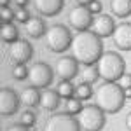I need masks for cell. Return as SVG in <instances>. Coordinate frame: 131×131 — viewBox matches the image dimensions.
I'll return each mask as SVG.
<instances>
[{
	"label": "cell",
	"instance_id": "obj_1",
	"mask_svg": "<svg viewBox=\"0 0 131 131\" xmlns=\"http://www.w3.org/2000/svg\"><path fill=\"white\" fill-rule=\"evenodd\" d=\"M72 56L84 67L96 65L98 60L103 56V42L93 30L77 31L72 40Z\"/></svg>",
	"mask_w": 131,
	"mask_h": 131
},
{
	"label": "cell",
	"instance_id": "obj_2",
	"mask_svg": "<svg viewBox=\"0 0 131 131\" xmlns=\"http://www.w3.org/2000/svg\"><path fill=\"white\" fill-rule=\"evenodd\" d=\"M126 93L119 82H103L94 89V105L105 114H117L124 107Z\"/></svg>",
	"mask_w": 131,
	"mask_h": 131
},
{
	"label": "cell",
	"instance_id": "obj_3",
	"mask_svg": "<svg viewBox=\"0 0 131 131\" xmlns=\"http://www.w3.org/2000/svg\"><path fill=\"white\" fill-rule=\"evenodd\" d=\"M96 68H98L100 77L105 82H119L122 79V75L126 73V61L119 52L107 51L98 60Z\"/></svg>",
	"mask_w": 131,
	"mask_h": 131
},
{
	"label": "cell",
	"instance_id": "obj_4",
	"mask_svg": "<svg viewBox=\"0 0 131 131\" xmlns=\"http://www.w3.org/2000/svg\"><path fill=\"white\" fill-rule=\"evenodd\" d=\"M72 31L67 25H61V23H56L47 28V33H46V46L51 52H65V51L72 47Z\"/></svg>",
	"mask_w": 131,
	"mask_h": 131
},
{
	"label": "cell",
	"instance_id": "obj_5",
	"mask_svg": "<svg viewBox=\"0 0 131 131\" xmlns=\"http://www.w3.org/2000/svg\"><path fill=\"white\" fill-rule=\"evenodd\" d=\"M107 114L101 110L98 105L91 103V105H84V108L81 110L77 121L81 124L82 131H101L105 128L107 122Z\"/></svg>",
	"mask_w": 131,
	"mask_h": 131
},
{
	"label": "cell",
	"instance_id": "obj_6",
	"mask_svg": "<svg viewBox=\"0 0 131 131\" xmlns=\"http://www.w3.org/2000/svg\"><path fill=\"white\" fill-rule=\"evenodd\" d=\"M52 68H51L47 63L44 61H37L33 63L28 70V84L31 88H37V89H47L52 82Z\"/></svg>",
	"mask_w": 131,
	"mask_h": 131
},
{
	"label": "cell",
	"instance_id": "obj_7",
	"mask_svg": "<svg viewBox=\"0 0 131 131\" xmlns=\"http://www.w3.org/2000/svg\"><path fill=\"white\" fill-rule=\"evenodd\" d=\"M44 131H82V129L77 117H73L67 112H61V114H52L46 121Z\"/></svg>",
	"mask_w": 131,
	"mask_h": 131
},
{
	"label": "cell",
	"instance_id": "obj_8",
	"mask_svg": "<svg viewBox=\"0 0 131 131\" xmlns=\"http://www.w3.org/2000/svg\"><path fill=\"white\" fill-rule=\"evenodd\" d=\"M93 14L89 12V9L86 5H75L73 9H70L68 12V25L70 28L77 31H86L93 26Z\"/></svg>",
	"mask_w": 131,
	"mask_h": 131
},
{
	"label": "cell",
	"instance_id": "obj_9",
	"mask_svg": "<svg viewBox=\"0 0 131 131\" xmlns=\"http://www.w3.org/2000/svg\"><path fill=\"white\" fill-rule=\"evenodd\" d=\"M7 56H9L10 61H14V65H18V63L26 65V61H30L31 56H33V47L26 39H18L16 42L9 44Z\"/></svg>",
	"mask_w": 131,
	"mask_h": 131
},
{
	"label": "cell",
	"instance_id": "obj_10",
	"mask_svg": "<svg viewBox=\"0 0 131 131\" xmlns=\"http://www.w3.org/2000/svg\"><path fill=\"white\" fill-rule=\"evenodd\" d=\"M21 98L12 88H2L0 91V114L2 117H10L19 110Z\"/></svg>",
	"mask_w": 131,
	"mask_h": 131
},
{
	"label": "cell",
	"instance_id": "obj_11",
	"mask_svg": "<svg viewBox=\"0 0 131 131\" xmlns=\"http://www.w3.org/2000/svg\"><path fill=\"white\" fill-rule=\"evenodd\" d=\"M79 61L75 60L73 56H63L56 61L54 67V73L56 77H60L61 81H72L79 75Z\"/></svg>",
	"mask_w": 131,
	"mask_h": 131
},
{
	"label": "cell",
	"instance_id": "obj_12",
	"mask_svg": "<svg viewBox=\"0 0 131 131\" xmlns=\"http://www.w3.org/2000/svg\"><path fill=\"white\" fill-rule=\"evenodd\" d=\"M115 21L112 18L110 14H98V16H94V19H93V26H91V30L94 31L100 39H105V37H112L114 35V31H115Z\"/></svg>",
	"mask_w": 131,
	"mask_h": 131
},
{
	"label": "cell",
	"instance_id": "obj_13",
	"mask_svg": "<svg viewBox=\"0 0 131 131\" xmlns=\"http://www.w3.org/2000/svg\"><path fill=\"white\" fill-rule=\"evenodd\" d=\"M112 40H114V46L119 51H131V23L129 21H122L121 25L115 26Z\"/></svg>",
	"mask_w": 131,
	"mask_h": 131
},
{
	"label": "cell",
	"instance_id": "obj_14",
	"mask_svg": "<svg viewBox=\"0 0 131 131\" xmlns=\"http://www.w3.org/2000/svg\"><path fill=\"white\" fill-rule=\"evenodd\" d=\"M33 4H35V9L40 16L52 18V16H58L63 10L65 0H33Z\"/></svg>",
	"mask_w": 131,
	"mask_h": 131
},
{
	"label": "cell",
	"instance_id": "obj_15",
	"mask_svg": "<svg viewBox=\"0 0 131 131\" xmlns=\"http://www.w3.org/2000/svg\"><path fill=\"white\" fill-rule=\"evenodd\" d=\"M61 96L58 94L56 89H44L40 93V107L47 112H54L60 107Z\"/></svg>",
	"mask_w": 131,
	"mask_h": 131
},
{
	"label": "cell",
	"instance_id": "obj_16",
	"mask_svg": "<svg viewBox=\"0 0 131 131\" xmlns=\"http://www.w3.org/2000/svg\"><path fill=\"white\" fill-rule=\"evenodd\" d=\"M25 30L30 35L31 39H40V37H46L47 33V26H46V21L42 18H31L26 25H25Z\"/></svg>",
	"mask_w": 131,
	"mask_h": 131
},
{
	"label": "cell",
	"instance_id": "obj_17",
	"mask_svg": "<svg viewBox=\"0 0 131 131\" xmlns=\"http://www.w3.org/2000/svg\"><path fill=\"white\" fill-rule=\"evenodd\" d=\"M21 103L25 105V107H28V108H33V107H39L40 105V93L37 88H31L28 86L26 89L21 91Z\"/></svg>",
	"mask_w": 131,
	"mask_h": 131
},
{
	"label": "cell",
	"instance_id": "obj_18",
	"mask_svg": "<svg viewBox=\"0 0 131 131\" xmlns=\"http://www.w3.org/2000/svg\"><path fill=\"white\" fill-rule=\"evenodd\" d=\"M110 10L117 18H128L131 14V0H110Z\"/></svg>",
	"mask_w": 131,
	"mask_h": 131
},
{
	"label": "cell",
	"instance_id": "obj_19",
	"mask_svg": "<svg viewBox=\"0 0 131 131\" xmlns=\"http://www.w3.org/2000/svg\"><path fill=\"white\" fill-rule=\"evenodd\" d=\"M0 35H2V40L5 42V44H12V42H16L19 39L18 28H16V25H12V23H2Z\"/></svg>",
	"mask_w": 131,
	"mask_h": 131
},
{
	"label": "cell",
	"instance_id": "obj_20",
	"mask_svg": "<svg viewBox=\"0 0 131 131\" xmlns=\"http://www.w3.org/2000/svg\"><path fill=\"white\" fill-rule=\"evenodd\" d=\"M75 88L77 86H73L72 81H60V84L56 86V91L63 100H68L72 96H75Z\"/></svg>",
	"mask_w": 131,
	"mask_h": 131
},
{
	"label": "cell",
	"instance_id": "obj_21",
	"mask_svg": "<svg viewBox=\"0 0 131 131\" xmlns=\"http://www.w3.org/2000/svg\"><path fill=\"white\" fill-rule=\"evenodd\" d=\"M75 96L77 98H81L82 101L86 100H91L93 96H94V89H93V84H88V82L82 81L77 88H75Z\"/></svg>",
	"mask_w": 131,
	"mask_h": 131
},
{
	"label": "cell",
	"instance_id": "obj_22",
	"mask_svg": "<svg viewBox=\"0 0 131 131\" xmlns=\"http://www.w3.org/2000/svg\"><path fill=\"white\" fill-rule=\"evenodd\" d=\"M65 107H67V114H70V115H79L81 110L84 108V105H82V100L81 98H77V96H72L68 100H65Z\"/></svg>",
	"mask_w": 131,
	"mask_h": 131
},
{
	"label": "cell",
	"instance_id": "obj_23",
	"mask_svg": "<svg viewBox=\"0 0 131 131\" xmlns=\"http://www.w3.org/2000/svg\"><path fill=\"white\" fill-rule=\"evenodd\" d=\"M28 70L30 68L25 63H18V65L12 67V77L16 81H25V79H28Z\"/></svg>",
	"mask_w": 131,
	"mask_h": 131
},
{
	"label": "cell",
	"instance_id": "obj_24",
	"mask_svg": "<svg viewBox=\"0 0 131 131\" xmlns=\"http://www.w3.org/2000/svg\"><path fill=\"white\" fill-rule=\"evenodd\" d=\"M84 82H88V84H93V82H96V79L100 77V73H98V68H96V65H91V67H86V72H84Z\"/></svg>",
	"mask_w": 131,
	"mask_h": 131
},
{
	"label": "cell",
	"instance_id": "obj_25",
	"mask_svg": "<svg viewBox=\"0 0 131 131\" xmlns=\"http://www.w3.org/2000/svg\"><path fill=\"white\" fill-rule=\"evenodd\" d=\"M14 19L23 23V25H26V23L31 19V16H30V12H28L26 7H18V9L14 10Z\"/></svg>",
	"mask_w": 131,
	"mask_h": 131
},
{
	"label": "cell",
	"instance_id": "obj_26",
	"mask_svg": "<svg viewBox=\"0 0 131 131\" xmlns=\"http://www.w3.org/2000/svg\"><path fill=\"white\" fill-rule=\"evenodd\" d=\"M35 122H37V115H35V112L25 110L23 114H21V124H25V126H28V128H33Z\"/></svg>",
	"mask_w": 131,
	"mask_h": 131
},
{
	"label": "cell",
	"instance_id": "obj_27",
	"mask_svg": "<svg viewBox=\"0 0 131 131\" xmlns=\"http://www.w3.org/2000/svg\"><path fill=\"white\" fill-rule=\"evenodd\" d=\"M0 18H2V23H12V19H14V10L10 9L9 5L0 7Z\"/></svg>",
	"mask_w": 131,
	"mask_h": 131
},
{
	"label": "cell",
	"instance_id": "obj_28",
	"mask_svg": "<svg viewBox=\"0 0 131 131\" xmlns=\"http://www.w3.org/2000/svg\"><path fill=\"white\" fill-rule=\"evenodd\" d=\"M88 9H89V12L93 14V16H98V14H101L103 4H101L100 0H94V2H91L89 5H88Z\"/></svg>",
	"mask_w": 131,
	"mask_h": 131
},
{
	"label": "cell",
	"instance_id": "obj_29",
	"mask_svg": "<svg viewBox=\"0 0 131 131\" xmlns=\"http://www.w3.org/2000/svg\"><path fill=\"white\" fill-rule=\"evenodd\" d=\"M119 84H121L122 89H128V88H131V73H124V75H122V79L119 81Z\"/></svg>",
	"mask_w": 131,
	"mask_h": 131
},
{
	"label": "cell",
	"instance_id": "obj_30",
	"mask_svg": "<svg viewBox=\"0 0 131 131\" xmlns=\"http://www.w3.org/2000/svg\"><path fill=\"white\" fill-rule=\"evenodd\" d=\"M5 131H30V128L25 126V124H21V122H18V124H10Z\"/></svg>",
	"mask_w": 131,
	"mask_h": 131
},
{
	"label": "cell",
	"instance_id": "obj_31",
	"mask_svg": "<svg viewBox=\"0 0 131 131\" xmlns=\"http://www.w3.org/2000/svg\"><path fill=\"white\" fill-rule=\"evenodd\" d=\"M14 4H16L18 7H26V5H28V0H14Z\"/></svg>",
	"mask_w": 131,
	"mask_h": 131
},
{
	"label": "cell",
	"instance_id": "obj_32",
	"mask_svg": "<svg viewBox=\"0 0 131 131\" xmlns=\"http://www.w3.org/2000/svg\"><path fill=\"white\" fill-rule=\"evenodd\" d=\"M126 128H128V131H131V112L126 115Z\"/></svg>",
	"mask_w": 131,
	"mask_h": 131
},
{
	"label": "cell",
	"instance_id": "obj_33",
	"mask_svg": "<svg viewBox=\"0 0 131 131\" xmlns=\"http://www.w3.org/2000/svg\"><path fill=\"white\" fill-rule=\"evenodd\" d=\"M75 2H77L79 5H86V7H88L91 2H94V0H75Z\"/></svg>",
	"mask_w": 131,
	"mask_h": 131
},
{
	"label": "cell",
	"instance_id": "obj_34",
	"mask_svg": "<svg viewBox=\"0 0 131 131\" xmlns=\"http://www.w3.org/2000/svg\"><path fill=\"white\" fill-rule=\"evenodd\" d=\"M0 4H2V7H5V5L10 4V0H0Z\"/></svg>",
	"mask_w": 131,
	"mask_h": 131
}]
</instances>
